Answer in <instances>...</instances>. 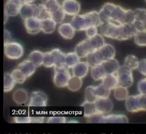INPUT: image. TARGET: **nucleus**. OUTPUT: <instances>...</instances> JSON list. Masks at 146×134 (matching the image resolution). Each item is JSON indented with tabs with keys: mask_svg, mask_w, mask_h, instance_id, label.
<instances>
[{
	"mask_svg": "<svg viewBox=\"0 0 146 134\" xmlns=\"http://www.w3.org/2000/svg\"><path fill=\"white\" fill-rule=\"evenodd\" d=\"M97 99L98 98L95 94L94 86H89L87 87L85 90V100L95 103Z\"/></svg>",
	"mask_w": 146,
	"mask_h": 134,
	"instance_id": "a19ab883",
	"label": "nucleus"
},
{
	"mask_svg": "<svg viewBox=\"0 0 146 134\" xmlns=\"http://www.w3.org/2000/svg\"><path fill=\"white\" fill-rule=\"evenodd\" d=\"M80 61V58L76 52H70L66 54V66L68 69H72Z\"/></svg>",
	"mask_w": 146,
	"mask_h": 134,
	"instance_id": "2f4dec72",
	"label": "nucleus"
},
{
	"mask_svg": "<svg viewBox=\"0 0 146 134\" xmlns=\"http://www.w3.org/2000/svg\"><path fill=\"white\" fill-rule=\"evenodd\" d=\"M139 60L135 55H128L124 60V65L129 67L132 70H136L138 67Z\"/></svg>",
	"mask_w": 146,
	"mask_h": 134,
	"instance_id": "4c0bfd02",
	"label": "nucleus"
},
{
	"mask_svg": "<svg viewBox=\"0 0 146 134\" xmlns=\"http://www.w3.org/2000/svg\"><path fill=\"white\" fill-rule=\"evenodd\" d=\"M80 106L84 108V117L87 118L97 112L95 103L93 102H90V101L85 100Z\"/></svg>",
	"mask_w": 146,
	"mask_h": 134,
	"instance_id": "c9c22d12",
	"label": "nucleus"
},
{
	"mask_svg": "<svg viewBox=\"0 0 146 134\" xmlns=\"http://www.w3.org/2000/svg\"><path fill=\"white\" fill-rule=\"evenodd\" d=\"M68 123H78V121H75V120H70V121H68Z\"/></svg>",
	"mask_w": 146,
	"mask_h": 134,
	"instance_id": "3c124183",
	"label": "nucleus"
},
{
	"mask_svg": "<svg viewBox=\"0 0 146 134\" xmlns=\"http://www.w3.org/2000/svg\"><path fill=\"white\" fill-rule=\"evenodd\" d=\"M44 57V52L39 50H34L31 51L28 55V59L31 60L37 68L43 65Z\"/></svg>",
	"mask_w": 146,
	"mask_h": 134,
	"instance_id": "bb28decb",
	"label": "nucleus"
},
{
	"mask_svg": "<svg viewBox=\"0 0 146 134\" xmlns=\"http://www.w3.org/2000/svg\"><path fill=\"white\" fill-rule=\"evenodd\" d=\"M90 74L92 78L96 81L102 80L107 75L102 63H100L96 65L91 67Z\"/></svg>",
	"mask_w": 146,
	"mask_h": 134,
	"instance_id": "b1692460",
	"label": "nucleus"
},
{
	"mask_svg": "<svg viewBox=\"0 0 146 134\" xmlns=\"http://www.w3.org/2000/svg\"><path fill=\"white\" fill-rule=\"evenodd\" d=\"M5 13V22H4V23H5H5H6L7 20H8V18L9 17V16L6 13Z\"/></svg>",
	"mask_w": 146,
	"mask_h": 134,
	"instance_id": "8fccbe9b",
	"label": "nucleus"
},
{
	"mask_svg": "<svg viewBox=\"0 0 146 134\" xmlns=\"http://www.w3.org/2000/svg\"><path fill=\"white\" fill-rule=\"evenodd\" d=\"M17 68L21 70L26 75L27 78H30L33 75L36 70V67L29 59L24 60L20 62L17 66Z\"/></svg>",
	"mask_w": 146,
	"mask_h": 134,
	"instance_id": "412c9836",
	"label": "nucleus"
},
{
	"mask_svg": "<svg viewBox=\"0 0 146 134\" xmlns=\"http://www.w3.org/2000/svg\"><path fill=\"white\" fill-rule=\"evenodd\" d=\"M115 5V3L108 2L104 3L101 7L100 11H99V14L101 17V19L104 22H106L109 20V17L111 13V11L113 9V6Z\"/></svg>",
	"mask_w": 146,
	"mask_h": 134,
	"instance_id": "cd10ccee",
	"label": "nucleus"
},
{
	"mask_svg": "<svg viewBox=\"0 0 146 134\" xmlns=\"http://www.w3.org/2000/svg\"><path fill=\"white\" fill-rule=\"evenodd\" d=\"M113 96L114 98L119 101L125 100L128 97V91L126 87L119 85L113 89Z\"/></svg>",
	"mask_w": 146,
	"mask_h": 134,
	"instance_id": "72a5a7b5",
	"label": "nucleus"
},
{
	"mask_svg": "<svg viewBox=\"0 0 146 134\" xmlns=\"http://www.w3.org/2000/svg\"><path fill=\"white\" fill-rule=\"evenodd\" d=\"M45 120V117H14L13 121L15 123H43Z\"/></svg>",
	"mask_w": 146,
	"mask_h": 134,
	"instance_id": "c85d7f7f",
	"label": "nucleus"
},
{
	"mask_svg": "<svg viewBox=\"0 0 146 134\" xmlns=\"http://www.w3.org/2000/svg\"><path fill=\"white\" fill-rule=\"evenodd\" d=\"M4 39H5L4 40V44H5L13 41L11 33L6 29L4 30Z\"/></svg>",
	"mask_w": 146,
	"mask_h": 134,
	"instance_id": "de8ad7c7",
	"label": "nucleus"
},
{
	"mask_svg": "<svg viewBox=\"0 0 146 134\" xmlns=\"http://www.w3.org/2000/svg\"><path fill=\"white\" fill-rule=\"evenodd\" d=\"M134 11V21L133 24L136 31L146 30V9L137 8Z\"/></svg>",
	"mask_w": 146,
	"mask_h": 134,
	"instance_id": "f8f14e48",
	"label": "nucleus"
},
{
	"mask_svg": "<svg viewBox=\"0 0 146 134\" xmlns=\"http://www.w3.org/2000/svg\"><path fill=\"white\" fill-rule=\"evenodd\" d=\"M36 6H37V5L34 3H28L23 5L20 12L19 15H20V17L23 20L34 17Z\"/></svg>",
	"mask_w": 146,
	"mask_h": 134,
	"instance_id": "a878e982",
	"label": "nucleus"
},
{
	"mask_svg": "<svg viewBox=\"0 0 146 134\" xmlns=\"http://www.w3.org/2000/svg\"><path fill=\"white\" fill-rule=\"evenodd\" d=\"M133 38L134 42L137 46L146 47V30L137 31Z\"/></svg>",
	"mask_w": 146,
	"mask_h": 134,
	"instance_id": "e433bc0d",
	"label": "nucleus"
},
{
	"mask_svg": "<svg viewBox=\"0 0 146 134\" xmlns=\"http://www.w3.org/2000/svg\"><path fill=\"white\" fill-rule=\"evenodd\" d=\"M47 123H66V118L64 116H50L47 119Z\"/></svg>",
	"mask_w": 146,
	"mask_h": 134,
	"instance_id": "37998d69",
	"label": "nucleus"
},
{
	"mask_svg": "<svg viewBox=\"0 0 146 134\" xmlns=\"http://www.w3.org/2000/svg\"><path fill=\"white\" fill-rule=\"evenodd\" d=\"M35 1H36V0H22L23 5H25V4H28V3H33Z\"/></svg>",
	"mask_w": 146,
	"mask_h": 134,
	"instance_id": "09e8293b",
	"label": "nucleus"
},
{
	"mask_svg": "<svg viewBox=\"0 0 146 134\" xmlns=\"http://www.w3.org/2000/svg\"><path fill=\"white\" fill-rule=\"evenodd\" d=\"M87 37L88 38H91L98 33V27H91L86 30Z\"/></svg>",
	"mask_w": 146,
	"mask_h": 134,
	"instance_id": "49530a36",
	"label": "nucleus"
},
{
	"mask_svg": "<svg viewBox=\"0 0 146 134\" xmlns=\"http://www.w3.org/2000/svg\"><path fill=\"white\" fill-rule=\"evenodd\" d=\"M4 52L7 59L18 60L23 56L24 49L21 44L13 41L4 44Z\"/></svg>",
	"mask_w": 146,
	"mask_h": 134,
	"instance_id": "9d476101",
	"label": "nucleus"
},
{
	"mask_svg": "<svg viewBox=\"0 0 146 134\" xmlns=\"http://www.w3.org/2000/svg\"><path fill=\"white\" fill-rule=\"evenodd\" d=\"M104 116V115L96 112L94 115L87 117V122L88 123H103Z\"/></svg>",
	"mask_w": 146,
	"mask_h": 134,
	"instance_id": "79ce46f5",
	"label": "nucleus"
},
{
	"mask_svg": "<svg viewBox=\"0 0 146 134\" xmlns=\"http://www.w3.org/2000/svg\"><path fill=\"white\" fill-rule=\"evenodd\" d=\"M90 67L87 61H80L75 67L72 68V75L83 79L88 75Z\"/></svg>",
	"mask_w": 146,
	"mask_h": 134,
	"instance_id": "a211bd4d",
	"label": "nucleus"
},
{
	"mask_svg": "<svg viewBox=\"0 0 146 134\" xmlns=\"http://www.w3.org/2000/svg\"><path fill=\"white\" fill-rule=\"evenodd\" d=\"M95 105L97 112L103 115H108L112 111L113 102L109 98H98L95 101Z\"/></svg>",
	"mask_w": 146,
	"mask_h": 134,
	"instance_id": "2eb2a0df",
	"label": "nucleus"
},
{
	"mask_svg": "<svg viewBox=\"0 0 146 134\" xmlns=\"http://www.w3.org/2000/svg\"><path fill=\"white\" fill-rule=\"evenodd\" d=\"M137 32L135 27L133 23L125 24L121 27V36L119 41H125L133 38Z\"/></svg>",
	"mask_w": 146,
	"mask_h": 134,
	"instance_id": "4be33fe9",
	"label": "nucleus"
},
{
	"mask_svg": "<svg viewBox=\"0 0 146 134\" xmlns=\"http://www.w3.org/2000/svg\"><path fill=\"white\" fill-rule=\"evenodd\" d=\"M16 84L17 83H16L11 73H5L4 75V92H11L12 90H13Z\"/></svg>",
	"mask_w": 146,
	"mask_h": 134,
	"instance_id": "473e14b6",
	"label": "nucleus"
},
{
	"mask_svg": "<svg viewBox=\"0 0 146 134\" xmlns=\"http://www.w3.org/2000/svg\"><path fill=\"white\" fill-rule=\"evenodd\" d=\"M76 29L71 23H62L58 28V32L64 39L70 40L74 37Z\"/></svg>",
	"mask_w": 146,
	"mask_h": 134,
	"instance_id": "f3484780",
	"label": "nucleus"
},
{
	"mask_svg": "<svg viewBox=\"0 0 146 134\" xmlns=\"http://www.w3.org/2000/svg\"><path fill=\"white\" fill-rule=\"evenodd\" d=\"M41 23V31L45 34L53 33L56 29V24H57L51 18L43 20Z\"/></svg>",
	"mask_w": 146,
	"mask_h": 134,
	"instance_id": "c756f323",
	"label": "nucleus"
},
{
	"mask_svg": "<svg viewBox=\"0 0 146 134\" xmlns=\"http://www.w3.org/2000/svg\"><path fill=\"white\" fill-rule=\"evenodd\" d=\"M62 7L66 15L72 17L79 14L81 9L80 3L78 0H63Z\"/></svg>",
	"mask_w": 146,
	"mask_h": 134,
	"instance_id": "ddd939ff",
	"label": "nucleus"
},
{
	"mask_svg": "<svg viewBox=\"0 0 146 134\" xmlns=\"http://www.w3.org/2000/svg\"><path fill=\"white\" fill-rule=\"evenodd\" d=\"M133 10L125 9L122 6L115 4L108 22H112L119 25H125L133 23Z\"/></svg>",
	"mask_w": 146,
	"mask_h": 134,
	"instance_id": "20e7f679",
	"label": "nucleus"
},
{
	"mask_svg": "<svg viewBox=\"0 0 146 134\" xmlns=\"http://www.w3.org/2000/svg\"><path fill=\"white\" fill-rule=\"evenodd\" d=\"M69 69L65 67H54V75L53 78L54 83L58 88L67 87L68 81L71 78Z\"/></svg>",
	"mask_w": 146,
	"mask_h": 134,
	"instance_id": "6e6552de",
	"label": "nucleus"
},
{
	"mask_svg": "<svg viewBox=\"0 0 146 134\" xmlns=\"http://www.w3.org/2000/svg\"><path fill=\"white\" fill-rule=\"evenodd\" d=\"M48 1V0H43V3H44V2H45V1Z\"/></svg>",
	"mask_w": 146,
	"mask_h": 134,
	"instance_id": "603ef678",
	"label": "nucleus"
},
{
	"mask_svg": "<svg viewBox=\"0 0 146 134\" xmlns=\"http://www.w3.org/2000/svg\"><path fill=\"white\" fill-rule=\"evenodd\" d=\"M122 25L112 22H104L100 26L101 34L108 38L119 40Z\"/></svg>",
	"mask_w": 146,
	"mask_h": 134,
	"instance_id": "0eeeda50",
	"label": "nucleus"
},
{
	"mask_svg": "<svg viewBox=\"0 0 146 134\" xmlns=\"http://www.w3.org/2000/svg\"><path fill=\"white\" fill-rule=\"evenodd\" d=\"M29 99L28 93L24 89H18L13 94V100L16 104L19 105L27 103Z\"/></svg>",
	"mask_w": 146,
	"mask_h": 134,
	"instance_id": "aec40b11",
	"label": "nucleus"
},
{
	"mask_svg": "<svg viewBox=\"0 0 146 134\" xmlns=\"http://www.w3.org/2000/svg\"><path fill=\"white\" fill-rule=\"evenodd\" d=\"M76 31H86L91 27H100L103 23L99 12L92 11L73 16L70 22Z\"/></svg>",
	"mask_w": 146,
	"mask_h": 134,
	"instance_id": "f257e3e1",
	"label": "nucleus"
},
{
	"mask_svg": "<svg viewBox=\"0 0 146 134\" xmlns=\"http://www.w3.org/2000/svg\"><path fill=\"white\" fill-rule=\"evenodd\" d=\"M23 5L22 0H7L5 5V12L9 17H14L20 14Z\"/></svg>",
	"mask_w": 146,
	"mask_h": 134,
	"instance_id": "4468645a",
	"label": "nucleus"
},
{
	"mask_svg": "<svg viewBox=\"0 0 146 134\" xmlns=\"http://www.w3.org/2000/svg\"><path fill=\"white\" fill-rule=\"evenodd\" d=\"M145 3H146V0H145Z\"/></svg>",
	"mask_w": 146,
	"mask_h": 134,
	"instance_id": "864d4df0",
	"label": "nucleus"
},
{
	"mask_svg": "<svg viewBox=\"0 0 146 134\" xmlns=\"http://www.w3.org/2000/svg\"><path fill=\"white\" fill-rule=\"evenodd\" d=\"M119 85L127 88L132 86L134 83L133 70L125 65H120L116 71Z\"/></svg>",
	"mask_w": 146,
	"mask_h": 134,
	"instance_id": "1a4fd4ad",
	"label": "nucleus"
},
{
	"mask_svg": "<svg viewBox=\"0 0 146 134\" xmlns=\"http://www.w3.org/2000/svg\"><path fill=\"white\" fill-rule=\"evenodd\" d=\"M101 81H102L101 84L111 91L115 89L119 85V79L117 78L116 73L107 75Z\"/></svg>",
	"mask_w": 146,
	"mask_h": 134,
	"instance_id": "6ab92c4d",
	"label": "nucleus"
},
{
	"mask_svg": "<svg viewBox=\"0 0 146 134\" xmlns=\"http://www.w3.org/2000/svg\"><path fill=\"white\" fill-rule=\"evenodd\" d=\"M137 90L141 94H146V78L141 79L137 85Z\"/></svg>",
	"mask_w": 146,
	"mask_h": 134,
	"instance_id": "a18cd8bd",
	"label": "nucleus"
},
{
	"mask_svg": "<svg viewBox=\"0 0 146 134\" xmlns=\"http://www.w3.org/2000/svg\"><path fill=\"white\" fill-rule=\"evenodd\" d=\"M125 108L127 111L137 113L146 111V94H139L128 95L125 100Z\"/></svg>",
	"mask_w": 146,
	"mask_h": 134,
	"instance_id": "423d86ee",
	"label": "nucleus"
},
{
	"mask_svg": "<svg viewBox=\"0 0 146 134\" xmlns=\"http://www.w3.org/2000/svg\"><path fill=\"white\" fill-rule=\"evenodd\" d=\"M11 75L13 76L17 84H22L25 83V81L28 78L26 75L18 68H15L14 70H13V71L11 72Z\"/></svg>",
	"mask_w": 146,
	"mask_h": 134,
	"instance_id": "58836bf2",
	"label": "nucleus"
},
{
	"mask_svg": "<svg viewBox=\"0 0 146 134\" xmlns=\"http://www.w3.org/2000/svg\"><path fill=\"white\" fill-rule=\"evenodd\" d=\"M127 116L120 114H108L104 116L103 123H128Z\"/></svg>",
	"mask_w": 146,
	"mask_h": 134,
	"instance_id": "393cba45",
	"label": "nucleus"
},
{
	"mask_svg": "<svg viewBox=\"0 0 146 134\" xmlns=\"http://www.w3.org/2000/svg\"><path fill=\"white\" fill-rule=\"evenodd\" d=\"M105 44L103 36L98 33L91 38L81 41L75 47V52L80 59L87 58L92 52L102 47Z\"/></svg>",
	"mask_w": 146,
	"mask_h": 134,
	"instance_id": "f03ea898",
	"label": "nucleus"
},
{
	"mask_svg": "<svg viewBox=\"0 0 146 134\" xmlns=\"http://www.w3.org/2000/svg\"><path fill=\"white\" fill-rule=\"evenodd\" d=\"M47 96L43 92L39 91H33L30 95L29 101L27 105L30 107H45L47 105Z\"/></svg>",
	"mask_w": 146,
	"mask_h": 134,
	"instance_id": "9b49d317",
	"label": "nucleus"
},
{
	"mask_svg": "<svg viewBox=\"0 0 146 134\" xmlns=\"http://www.w3.org/2000/svg\"><path fill=\"white\" fill-rule=\"evenodd\" d=\"M41 21L35 17L24 20V26L30 35H37L41 31Z\"/></svg>",
	"mask_w": 146,
	"mask_h": 134,
	"instance_id": "dca6fc26",
	"label": "nucleus"
},
{
	"mask_svg": "<svg viewBox=\"0 0 146 134\" xmlns=\"http://www.w3.org/2000/svg\"><path fill=\"white\" fill-rule=\"evenodd\" d=\"M115 56V48L112 45L108 43H105L100 48L93 51L89 55L87 59L90 67L103 63L108 60L113 59Z\"/></svg>",
	"mask_w": 146,
	"mask_h": 134,
	"instance_id": "7ed1b4c3",
	"label": "nucleus"
},
{
	"mask_svg": "<svg viewBox=\"0 0 146 134\" xmlns=\"http://www.w3.org/2000/svg\"><path fill=\"white\" fill-rule=\"evenodd\" d=\"M43 65L46 68L65 67L66 54L58 48L44 52Z\"/></svg>",
	"mask_w": 146,
	"mask_h": 134,
	"instance_id": "39448f33",
	"label": "nucleus"
},
{
	"mask_svg": "<svg viewBox=\"0 0 146 134\" xmlns=\"http://www.w3.org/2000/svg\"><path fill=\"white\" fill-rule=\"evenodd\" d=\"M34 17L42 22L44 20L50 18V13L44 3L39 4L36 7Z\"/></svg>",
	"mask_w": 146,
	"mask_h": 134,
	"instance_id": "5701e85b",
	"label": "nucleus"
},
{
	"mask_svg": "<svg viewBox=\"0 0 146 134\" xmlns=\"http://www.w3.org/2000/svg\"><path fill=\"white\" fill-rule=\"evenodd\" d=\"M94 90L97 98H109L111 94V91L104 87L102 84L94 86Z\"/></svg>",
	"mask_w": 146,
	"mask_h": 134,
	"instance_id": "ea45409f",
	"label": "nucleus"
},
{
	"mask_svg": "<svg viewBox=\"0 0 146 134\" xmlns=\"http://www.w3.org/2000/svg\"><path fill=\"white\" fill-rule=\"evenodd\" d=\"M65 15L66 14L63 10L62 6L50 13V18L53 19L57 24L63 23L64 20L65 19Z\"/></svg>",
	"mask_w": 146,
	"mask_h": 134,
	"instance_id": "f704fd0d",
	"label": "nucleus"
},
{
	"mask_svg": "<svg viewBox=\"0 0 146 134\" xmlns=\"http://www.w3.org/2000/svg\"><path fill=\"white\" fill-rule=\"evenodd\" d=\"M82 79L76 76H71L68 81L67 87L69 90L72 92L79 91L82 86Z\"/></svg>",
	"mask_w": 146,
	"mask_h": 134,
	"instance_id": "7c9ffc66",
	"label": "nucleus"
},
{
	"mask_svg": "<svg viewBox=\"0 0 146 134\" xmlns=\"http://www.w3.org/2000/svg\"><path fill=\"white\" fill-rule=\"evenodd\" d=\"M136 70L141 74L146 76V59H143L139 60L138 67Z\"/></svg>",
	"mask_w": 146,
	"mask_h": 134,
	"instance_id": "c03bdc74",
	"label": "nucleus"
}]
</instances>
